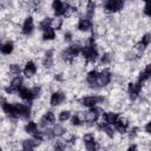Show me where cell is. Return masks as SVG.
Segmentation results:
<instances>
[{
    "label": "cell",
    "mask_w": 151,
    "mask_h": 151,
    "mask_svg": "<svg viewBox=\"0 0 151 151\" xmlns=\"http://www.w3.org/2000/svg\"><path fill=\"white\" fill-rule=\"evenodd\" d=\"M77 103L80 105V107L87 110V109H92L94 106H103L104 104L107 103V99L104 94H99V93H94V94H86V96H81L80 98L77 99Z\"/></svg>",
    "instance_id": "obj_1"
},
{
    "label": "cell",
    "mask_w": 151,
    "mask_h": 151,
    "mask_svg": "<svg viewBox=\"0 0 151 151\" xmlns=\"http://www.w3.org/2000/svg\"><path fill=\"white\" fill-rule=\"evenodd\" d=\"M143 90H144V86L142 84H139L137 80L129 81L127 85H126V94H127V98L131 101L138 100L140 98L142 93H143Z\"/></svg>",
    "instance_id": "obj_2"
},
{
    "label": "cell",
    "mask_w": 151,
    "mask_h": 151,
    "mask_svg": "<svg viewBox=\"0 0 151 151\" xmlns=\"http://www.w3.org/2000/svg\"><path fill=\"white\" fill-rule=\"evenodd\" d=\"M101 5H103V11L110 15H114L125 8V2L122 0H107L104 1Z\"/></svg>",
    "instance_id": "obj_3"
},
{
    "label": "cell",
    "mask_w": 151,
    "mask_h": 151,
    "mask_svg": "<svg viewBox=\"0 0 151 151\" xmlns=\"http://www.w3.org/2000/svg\"><path fill=\"white\" fill-rule=\"evenodd\" d=\"M35 27H37V24H35L34 15L33 14H27L22 19V22H21V26H20V32H21L22 35L29 37L34 33Z\"/></svg>",
    "instance_id": "obj_4"
},
{
    "label": "cell",
    "mask_w": 151,
    "mask_h": 151,
    "mask_svg": "<svg viewBox=\"0 0 151 151\" xmlns=\"http://www.w3.org/2000/svg\"><path fill=\"white\" fill-rule=\"evenodd\" d=\"M38 64L33 59H27L24 63V70H22V76L25 77L26 80H33L37 77L38 73Z\"/></svg>",
    "instance_id": "obj_5"
},
{
    "label": "cell",
    "mask_w": 151,
    "mask_h": 151,
    "mask_svg": "<svg viewBox=\"0 0 151 151\" xmlns=\"http://www.w3.org/2000/svg\"><path fill=\"white\" fill-rule=\"evenodd\" d=\"M66 100H67L66 92L59 88V90H54V91L51 92L50 99H48V104H50L51 107H59V106H61Z\"/></svg>",
    "instance_id": "obj_6"
},
{
    "label": "cell",
    "mask_w": 151,
    "mask_h": 151,
    "mask_svg": "<svg viewBox=\"0 0 151 151\" xmlns=\"http://www.w3.org/2000/svg\"><path fill=\"white\" fill-rule=\"evenodd\" d=\"M112 79H113V73H112V71H111L109 67H103V68L100 70L99 78H98V87H99V90L107 87V86L112 83Z\"/></svg>",
    "instance_id": "obj_7"
},
{
    "label": "cell",
    "mask_w": 151,
    "mask_h": 151,
    "mask_svg": "<svg viewBox=\"0 0 151 151\" xmlns=\"http://www.w3.org/2000/svg\"><path fill=\"white\" fill-rule=\"evenodd\" d=\"M120 116H122V113H119L118 111L109 110V111H105L103 113V116L100 117L99 122L103 125H112V126H114V124L118 122V119L120 118Z\"/></svg>",
    "instance_id": "obj_8"
},
{
    "label": "cell",
    "mask_w": 151,
    "mask_h": 151,
    "mask_svg": "<svg viewBox=\"0 0 151 151\" xmlns=\"http://www.w3.org/2000/svg\"><path fill=\"white\" fill-rule=\"evenodd\" d=\"M131 129V124L127 117H125L124 114L120 116V118L118 119V122L114 124V130L119 136H126L129 133Z\"/></svg>",
    "instance_id": "obj_9"
},
{
    "label": "cell",
    "mask_w": 151,
    "mask_h": 151,
    "mask_svg": "<svg viewBox=\"0 0 151 151\" xmlns=\"http://www.w3.org/2000/svg\"><path fill=\"white\" fill-rule=\"evenodd\" d=\"M67 2L60 1V0H54L51 2V12L53 18H64L65 12H66Z\"/></svg>",
    "instance_id": "obj_10"
},
{
    "label": "cell",
    "mask_w": 151,
    "mask_h": 151,
    "mask_svg": "<svg viewBox=\"0 0 151 151\" xmlns=\"http://www.w3.org/2000/svg\"><path fill=\"white\" fill-rule=\"evenodd\" d=\"M76 27H77V31L80 33H84V34L92 33L94 29V22H93V20L87 19V18H79Z\"/></svg>",
    "instance_id": "obj_11"
},
{
    "label": "cell",
    "mask_w": 151,
    "mask_h": 151,
    "mask_svg": "<svg viewBox=\"0 0 151 151\" xmlns=\"http://www.w3.org/2000/svg\"><path fill=\"white\" fill-rule=\"evenodd\" d=\"M17 96L21 99V101L27 103V104H31V105H33V101H35V97L33 94V91H32L31 86H26L25 85L24 87H21L18 91Z\"/></svg>",
    "instance_id": "obj_12"
},
{
    "label": "cell",
    "mask_w": 151,
    "mask_h": 151,
    "mask_svg": "<svg viewBox=\"0 0 151 151\" xmlns=\"http://www.w3.org/2000/svg\"><path fill=\"white\" fill-rule=\"evenodd\" d=\"M0 51H1V54L4 57L12 55L14 53V51H15V42L12 39H7V40L2 41L1 46H0Z\"/></svg>",
    "instance_id": "obj_13"
},
{
    "label": "cell",
    "mask_w": 151,
    "mask_h": 151,
    "mask_svg": "<svg viewBox=\"0 0 151 151\" xmlns=\"http://www.w3.org/2000/svg\"><path fill=\"white\" fill-rule=\"evenodd\" d=\"M38 130H39V124H38V122L34 120V119H29V120L25 122L24 125H22V131H24L25 134H27L28 137H32Z\"/></svg>",
    "instance_id": "obj_14"
},
{
    "label": "cell",
    "mask_w": 151,
    "mask_h": 151,
    "mask_svg": "<svg viewBox=\"0 0 151 151\" xmlns=\"http://www.w3.org/2000/svg\"><path fill=\"white\" fill-rule=\"evenodd\" d=\"M57 37H58V33L52 26L47 27L46 29H44L41 32V40L45 42H52L57 39Z\"/></svg>",
    "instance_id": "obj_15"
},
{
    "label": "cell",
    "mask_w": 151,
    "mask_h": 151,
    "mask_svg": "<svg viewBox=\"0 0 151 151\" xmlns=\"http://www.w3.org/2000/svg\"><path fill=\"white\" fill-rule=\"evenodd\" d=\"M72 114H73V111L72 110H70V109H63V110H60L57 113V119H58L59 123L65 124V123L70 122Z\"/></svg>",
    "instance_id": "obj_16"
},
{
    "label": "cell",
    "mask_w": 151,
    "mask_h": 151,
    "mask_svg": "<svg viewBox=\"0 0 151 151\" xmlns=\"http://www.w3.org/2000/svg\"><path fill=\"white\" fill-rule=\"evenodd\" d=\"M83 145H84V149H85L86 151H99V150L101 149V146H100V144H99V142H98L97 139L93 140V142L84 143Z\"/></svg>",
    "instance_id": "obj_17"
},
{
    "label": "cell",
    "mask_w": 151,
    "mask_h": 151,
    "mask_svg": "<svg viewBox=\"0 0 151 151\" xmlns=\"http://www.w3.org/2000/svg\"><path fill=\"white\" fill-rule=\"evenodd\" d=\"M63 41L65 44H68V45L74 42V34H73V32L71 29H65L64 31V33H63Z\"/></svg>",
    "instance_id": "obj_18"
},
{
    "label": "cell",
    "mask_w": 151,
    "mask_h": 151,
    "mask_svg": "<svg viewBox=\"0 0 151 151\" xmlns=\"http://www.w3.org/2000/svg\"><path fill=\"white\" fill-rule=\"evenodd\" d=\"M139 41H140L142 45L147 50V47L151 45V33H150V32H145L144 34H142Z\"/></svg>",
    "instance_id": "obj_19"
},
{
    "label": "cell",
    "mask_w": 151,
    "mask_h": 151,
    "mask_svg": "<svg viewBox=\"0 0 151 151\" xmlns=\"http://www.w3.org/2000/svg\"><path fill=\"white\" fill-rule=\"evenodd\" d=\"M143 15L147 19H151V0H147L143 4V8H142Z\"/></svg>",
    "instance_id": "obj_20"
},
{
    "label": "cell",
    "mask_w": 151,
    "mask_h": 151,
    "mask_svg": "<svg viewBox=\"0 0 151 151\" xmlns=\"http://www.w3.org/2000/svg\"><path fill=\"white\" fill-rule=\"evenodd\" d=\"M144 132L147 134V136H151V119L150 120H147L146 123H145V125H144Z\"/></svg>",
    "instance_id": "obj_21"
},
{
    "label": "cell",
    "mask_w": 151,
    "mask_h": 151,
    "mask_svg": "<svg viewBox=\"0 0 151 151\" xmlns=\"http://www.w3.org/2000/svg\"><path fill=\"white\" fill-rule=\"evenodd\" d=\"M125 151H139V147H138V145L136 143H130Z\"/></svg>",
    "instance_id": "obj_22"
},
{
    "label": "cell",
    "mask_w": 151,
    "mask_h": 151,
    "mask_svg": "<svg viewBox=\"0 0 151 151\" xmlns=\"http://www.w3.org/2000/svg\"><path fill=\"white\" fill-rule=\"evenodd\" d=\"M20 151H25V150H20Z\"/></svg>",
    "instance_id": "obj_23"
}]
</instances>
